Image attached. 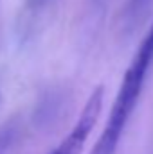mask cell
<instances>
[{"mask_svg":"<svg viewBox=\"0 0 153 154\" xmlns=\"http://www.w3.org/2000/svg\"><path fill=\"white\" fill-rule=\"evenodd\" d=\"M151 4H153V0H130V4L126 7V20L132 25L139 23L148 14Z\"/></svg>","mask_w":153,"mask_h":154,"instance_id":"obj_3","label":"cell"},{"mask_svg":"<svg viewBox=\"0 0 153 154\" xmlns=\"http://www.w3.org/2000/svg\"><path fill=\"white\" fill-rule=\"evenodd\" d=\"M43 4H47V0H29V5L31 7H41Z\"/></svg>","mask_w":153,"mask_h":154,"instance_id":"obj_4","label":"cell"},{"mask_svg":"<svg viewBox=\"0 0 153 154\" xmlns=\"http://www.w3.org/2000/svg\"><path fill=\"white\" fill-rule=\"evenodd\" d=\"M103 99H105V88L103 86H96L92 90V93L88 95L85 108L81 111L79 118L76 120L74 127L70 129V133L58 143V147L50 154H81L88 136L92 133V129L96 127L101 111H103Z\"/></svg>","mask_w":153,"mask_h":154,"instance_id":"obj_2","label":"cell"},{"mask_svg":"<svg viewBox=\"0 0 153 154\" xmlns=\"http://www.w3.org/2000/svg\"><path fill=\"white\" fill-rule=\"evenodd\" d=\"M153 66V23L150 31L146 32V36L142 38L137 52L132 57L130 66L126 68L121 86L117 90L114 106L110 116L101 131V136L97 140V143L94 145L90 154H114L117 149V143L126 129V124L130 120L132 113L137 108V102L141 99L144 82L148 72Z\"/></svg>","mask_w":153,"mask_h":154,"instance_id":"obj_1","label":"cell"}]
</instances>
